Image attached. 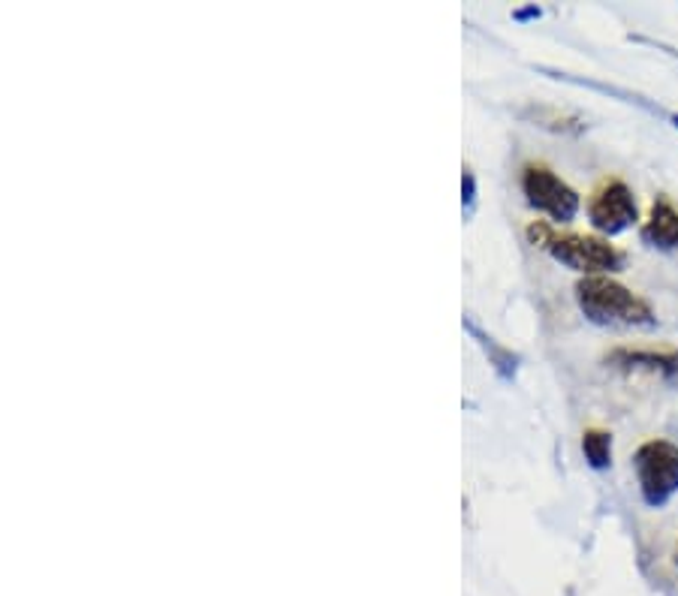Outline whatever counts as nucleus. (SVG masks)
I'll list each match as a JSON object with an SVG mask.
<instances>
[{"mask_svg": "<svg viewBox=\"0 0 678 596\" xmlns=\"http://www.w3.org/2000/svg\"><path fill=\"white\" fill-rule=\"evenodd\" d=\"M576 301L582 314L597 326H651L655 310L634 289L618 284L613 277H582L576 284Z\"/></svg>", "mask_w": 678, "mask_h": 596, "instance_id": "nucleus-1", "label": "nucleus"}, {"mask_svg": "<svg viewBox=\"0 0 678 596\" xmlns=\"http://www.w3.org/2000/svg\"><path fill=\"white\" fill-rule=\"evenodd\" d=\"M527 238L531 245L543 247L552 259H558L561 266L582 271V275H603V271H618L625 256L618 254L609 242L594 238V235H576V233H555L546 224L527 226Z\"/></svg>", "mask_w": 678, "mask_h": 596, "instance_id": "nucleus-2", "label": "nucleus"}, {"mask_svg": "<svg viewBox=\"0 0 678 596\" xmlns=\"http://www.w3.org/2000/svg\"><path fill=\"white\" fill-rule=\"evenodd\" d=\"M639 494L648 506H667L678 494V446L669 440H648L634 455Z\"/></svg>", "mask_w": 678, "mask_h": 596, "instance_id": "nucleus-3", "label": "nucleus"}, {"mask_svg": "<svg viewBox=\"0 0 678 596\" xmlns=\"http://www.w3.org/2000/svg\"><path fill=\"white\" fill-rule=\"evenodd\" d=\"M522 193L531 208L549 214L558 224H567L579 214V193L543 163H527L522 172Z\"/></svg>", "mask_w": 678, "mask_h": 596, "instance_id": "nucleus-4", "label": "nucleus"}, {"mask_svg": "<svg viewBox=\"0 0 678 596\" xmlns=\"http://www.w3.org/2000/svg\"><path fill=\"white\" fill-rule=\"evenodd\" d=\"M588 220L597 233L618 235L639 220V208L625 182H606L594 191L588 203Z\"/></svg>", "mask_w": 678, "mask_h": 596, "instance_id": "nucleus-5", "label": "nucleus"}, {"mask_svg": "<svg viewBox=\"0 0 678 596\" xmlns=\"http://www.w3.org/2000/svg\"><path fill=\"white\" fill-rule=\"evenodd\" d=\"M606 362L622 371H651L664 373V377H676L678 373V352L672 350H613L606 356Z\"/></svg>", "mask_w": 678, "mask_h": 596, "instance_id": "nucleus-6", "label": "nucleus"}, {"mask_svg": "<svg viewBox=\"0 0 678 596\" xmlns=\"http://www.w3.org/2000/svg\"><path fill=\"white\" fill-rule=\"evenodd\" d=\"M643 238L657 250H678V208L664 196H657L651 203V214L643 226Z\"/></svg>", "mask_w": 678, "mask_h": 596, "instance_id": "nucleus-7", "label": "nucleus"}, {"mask_svg": "<svg viewBox=\"0 0 678 596\" xmlns=\"http://www.w3.org/2000/svg\"><path fill=\"white\" fill-rule=\"evenodd\" d=\"M582 452L594 470H606L613 464V434L600 428H588L582 434Z\"/></svg>", "mask_w": 678, "mask_h": 596, "instance_id": "nucleus-8", "label": "nucleus"}, {"mask_svg": "<svg viewBox=\"0 0 678 596\" xmlns=\"http://www.w3.org/2000/svg\"><path fill=\"white\" fill-rule=\"evenodd\" d=\"M464 203L471 205L474 203V175L471 172H464Z\"/></svg>", "mask_w": 678, "mask_h": 596, "instance_id": "nucleus-9", "label": "nucleus"}, {"mask_svg": "<svg viewBox=\"0 0 678 596\" xmlns=\"http://www.w3.org/2000/svg\"><path fill=\"white\" fill-rule=\"evenodd\" d=\"M672 121H676V127H678V115H672Z\"/></svg>", "mask_w": 678, "mask_h": 596, "instance_id": "nucleus-10", "label": "nucleus"}, {"mask_svg": "<svg viewBox=\"0 0 678 596\" xmlns=\"http://www.w3.org/2000/svg\"><path fill=\"white\" fill-rule=\"evenodd\" d=\"M676 564H678V554H676Z\"/></svg>", "mask_w": 678, "mask_h": 596, "instance_id": "nucleus-11", "label": "nucleus"}]
</instances>
